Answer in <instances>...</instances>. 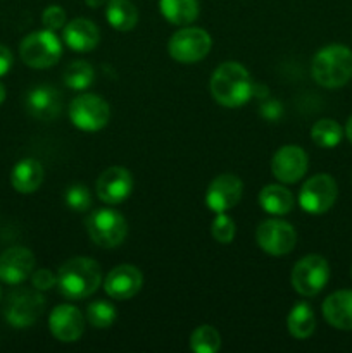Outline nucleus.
<instances>
[{"mask_svg":"<svg viewBox=\"0 0 352 353\" xmlns=\"http://www.w3.org/2000/svg\"><path fill=\"white\" fill-rule=\"evenodd\" d=\"M211 93L217 103L228 109L245 105L254 95L251 72L240 62H223L211 76Z\"/></svg>","mask_w":352,"mask_h":353,"instance_id":"obj_1","label":"nucleus"},{"mask_svg":"<svg viewBox=\"0 0 352 353\" xmlns=\"http://www.w3.org/2000/svg\"><path fill=\"white\" fill-rule=\"evenodd\" d=\"M102 283V269L95 261L86 257H72L59 268V292L69 300H83L99 290Z\"/></svg>","mask_w":352,"mask_h":353,"instance_id":"obj_2","label":"nucleus"},{"mask_svg":"<svg viewBox=\"0 0 352 353\" xmlns=\"http://www.w3.org/2000/svg\"><path fill=\"white\" fill-rule=\"evenodd\" d=\"M311 74L323 88H340L352 78V50L345 45H326L314 55Z\"/></svg>","mask_w":352,"mask_h":353,"instance_id":"obj_3","label":"nucleus"},{"mask_svg":"<svg viewBox=\"0 0 352 353\" xmlns=\"http://www.w3.org/2000/svg\"><path fill=\"white\" fill-rule=\"evenodd\" d=\"M19 55L26 65L33 69H47L59 62L62 43L54 31L41 30L24 37L19 45Z\"/></svg>","mask_w":352,"mask_h":353,"instance_id":"obj_4","label":"nucleus"},{"mask_svg":"<svg viewBox=\"0 0 352 353\" xmlns=\"http://www.w3.org/2000/svg\"><path fill=\"white\" fill-rule=\"evenodd\" d=\"M88 236L97 247L116 248L128 234V223L117 210L99 209L86 219Z\"/></svg>","mask_w":352,"mask_h":353,"instance_id":"obj_5","label":"nucleus"},{"mask_svg":"<svg viewBox=\"0 0 352 353\" xmlns=\"http://www.w3.org/2000/svg\"><path fill=\"white\" fill-rule=\"evenodd\" d=\"M69 117L78 130L86 131V133H95L109 123V103L99 95L81 93L69 105Z\"/></svg>","mask_w":352,"mask_h":353,"instance_id":"obj_6","label":"nucleus"},{"mask_svg":"<svg viewBox=\"0 0 352 353\" xmlns=\"http://www.w3.org/2000/svg\"><path fill=\"white\" fill-rule=\"evenodd\" d=\"M330 279V265L317 254L306 255L292 269V286L299 295L314 296L326 286Z\"/></svg>","mask_w":352,"mask_h":353,"instance_id":"obj_7","label":"nucleus"},{"mask_svg":"<svg viewBox=\"0 0 352 353\" xmlns=\"http://www.w3.org/2000/svg\"><path fill=\"white\" fill-rule=\"evenodd\" d=\"M213 47L211 34L202 28H183L176 31L168 43L169 55L182 64H193L199 62L209 54Z\"/></svg>","mask_w":352,"mask_h":353,"instance_id":"obj_8","label":"nucleus"},{"mask_svg":"<svg viewBox=\"0 0 352 353\" xmlns=\"http://www.w3.org/2000/svg\"><path fill=\"white\" fill-rule=\"evenodd\" d=\"M45 310V299L40 292L35 290H17L6 303V319L16 330L30 327L40 319Z\"/></svg>","mask_w":352,"mask_h":353,"instance_id":"obj_9","label":"nucleus"},{"mask_svg":"<svg viewBox=\"0 0 352 353\" xmlns=\"http://www.w3.org/2000/svg\"><path fill=\"white\" fill-rule=\"evenodd\" d=\"M337 195L338 188L335 179L330 174L321 172L304 183L299 193V203L306 212L320 216L333 207Z\"/></svg>","mask_w":352,"mask_h":353,"instance_id":"obj_10","label":"nucleus"},{"mask_svg":"<svg viewBox=\"0 0 352 353\" xmlns=\"http://www.w3.org/2000/svg\"><path fill=\"white\" fill-rule=\"evenodd\" d=\"M255 241L266 254L282 257L290 254L297 243L295 228L282 219H268L259 224L255 231Z\"/></svg>","mask_w":352,"mask_h":353,"instance_id":"obj_11","label":"nucleus"},{"mask_svg":"<svg viewBox=\"0 0 352 353\" xmlns=\"http://www.w3.org/2000/svg\"><path fill=\"white\" fill-rule=\"evenodd\" d=\"M309 168V157L304 148L297 145H285L280 148L271 161V171L278 181L292 185L304 178Z\"/></svg>","mask_w":352,"mask_h":353,"instance_id":"obj_12","label":"nucleus"},{"mask_svg":"<svg viewBox=\"0 0 352 353\" xmlns=\"http://www.w3.org/2000/svg\"><path fill=\"white\" fill-rule=\"evenodd\" d=\"M244 193V183L238 176L224 172L213 179L206 192V203L213 212H226L233 209L242 199Z\"/></svg>","mask_w":352,"mask_h":353,"instance_id":"obj_13","label":"nucleus"},{"mask_svg":"<svg viewBox=\"0 0 352 353\" xmlns=\"http://www.w3.org/2000/svg\"><path fill=\"white\" fill-rule=\"evenodd\" d=\"M97 196L109 205L124 202L133 190V178L130 171L119 165L106 169L97 179Z\"/></svg>","mask_w":352,"mask_h":353,"instance_id":"obj_14","label":"nucleus"},{"mask_svg":"<svg viewBox=\"0 0 352 353\" xmlns=\"http://www.w3.org/2000/svg\"><path fill=\"white\" fill-rule=\"evenodd\" d=\"M50 333L62 343H72L79 340L85 331V317L75 305L62 303L50 312L48 317Z\"/></svg>","mask_w":352,"mask_h":353,"instance_id":"obj_15","label":"nucleus"},{"mask_svg":"<svg viewBox=\"0 0 352 353\" xmlns=\"http://www.w3.org/2000/svg\"><path fill=\"white\" fill-rule=\"evenodd\" d=\"M35 271L33 252L24 247H12L0 255V281L21 285Z\"/></svg>","mask_w":352,"mask_h":353,"instance_id":"obj_16","label":"nucleus"},{"mask_svg":"<svg viewBox=\"0 0 352 353\" xmlns=\"http://www.w3.org/2000/svg\"><path fill=\"white\" fill-rule=\"evenodd\" d=\"M144 276L135 265L123 264L114 268L104 281V290L114 300H130L140 292Z\"/></svg>","mask_w":352,"mask_h":353,"instance_id":"obj_17","label":"nucleus"},{"mask_svg":"<svg viewBox=\"0 0 352 353\" xmlns=\"http://www.w3.org/2000/svg\"><path fill=\"white\" fill-rule=\"evenodd\" d=\"M26 110L40 121L57 119L62 110V97L50 85H38L26 95Z\"/></svg>","mask_w":352,"mask_h":353,"instance_id":"obj_18","label":"nucleus"},{"mask_svg":"<svg viewBox=\"0 0 352 353\" xmlns=\"http://www.w3.org/2000/svg\"><path fill=\"white\" fill-rule=\"evenodd\" d=\"M64 41L72 52H86L93 50L99 45L100 31L95 23L85 17L72 19L71 23H66L64 26Z\"/></svg>","mask_w":352,"mask_h":353,"instance_id":"obj_19","label":"nucleus"},{"mask_svg":"<svg viewBox=\"0 0 352 353\" xmlns=\"http://www.w3.org/2000/svg\"><path fill=\"white\" fill-rule=\"evenodd\" d=\"M323 316L335 330L352 331V290H338L323 302Z\"/></svg>","mask_w":352,"mask_h":353,"instance_id":"obj_20","label":"nucleus"},{"mask_svg":"<svg viewBox=\"0 0 352 353\" xmlns=\"http://www.w3.org/2000/svg\"><path fill=\"white\" fill-rule=\"evenodd\" d=\"M43 181V168L35 159H23L17 162L10 174V183L19 193H33Z\"/></svg>","mask_w":352,"mask_h":353,"instance_id":"obj_21","label":"nucleus"},{"mask_svg":"<svg viewBox=\"0 0 352 353\" xmlns=\"http://www.w3.org/2000/svg\"><path fill=\"white\" fill-rule=\"evenodd\" d=\"M166 21L175 26H188L199 17V0H159Z\"/></svg>","mask_w":352,"mask_h":353,"instance_id":"obj_22","label":"nucleus"},{"mask_svg":"<svg viewBox=\"0 0 352 353\" xmlns=\"http://www.w3.org/2000/svg\"><path fill=\"white\" fill-rule=\"evenodd\" d=\"M259 205L273 216H285L293 209V195L282 185H268L259 193Z\"/></svg>","mask_w":352,"mask_h":353,"instance_id":"obj_23","label":"nucleus"},{"mask_svg":"<svg viewBox=\"0 0 352 353\" xmlns=\"http://www.w3.org/2000/svg\"><path fill=\"white\" fill-rule=\"evenodd\" d=\"M106 19L114 30L130 31L138 23V10L130 0H109L106 7Z\"/></svg>","mask_w":352,"mask_h":353,"instance_id":"obj_24","label":"nucleus"},{"mask_svg":"<svg viewBox=\"0 0 352 353\" xmlns=\"http://www.w3.org/2000/svg\"><path fill=\"white\" fill-rule=\"evenodd\" d=\"M286 327L290 334L297 340H307L316 330V317H314L313 309L309 303L300 302L290 310L286 317Z\"/></svg>","mask_w":352,"mask_h":353,"instance_id":"obj_25","label":"nucleus"},{"mask_svg":"<svg viewBox=\"0 0 352 353\" xmlns=\"http://www.w3.org/2000/svg\"><path fill=\"white\" fill-rule=\"evenodd\" d=\"M342 137V126L333 119H320L311 130V138L321 148H335L340 143Z\"/></svg>","mask_w":352,"mask_h":353,"instance_id":"obj_26","label":"nucleus"},{"mask_svg":"<svg viewBox=\"0 0 352 353\" xmlns=\"http://www.w3.org/2000/svg\"><path fill=\"white\" fill-rule=\"evenodd\" d=\"M64 83L71 90H86L93 83V68L86 61H75L66 68Z\"/></svg>","mask_w":352,"mask_h":353,"instance_id":"obj_27","label":"nucleus"},{"mask_svg":"<svg viewBox=\"0 0 352 353\" xmlns=\"http://www.w3.org/2000/svg\"><path fill=\"white\" fill-rule=\"evenodd\" d=\"M190 348L195 353H216L221 348V336L213 326H199L190 336Z\"/></svg>","mask_w":352,"mask_h":353,"instance_id":"obj_28","label":"nucleus"},{"mask_svg":"<svg viewBox=\"0 0 352 353\" xmlns=\"http://www.w3.org/2000/svg\"><path fill=\"white\" fill-rule=\"evenodd\" d=\"M86 319H88L90 326L97 327V330H106V327L113 326V323L116 321V309L102 300L93 302L86 309Z\"/></svg>","mask_w":352,"mask_h":353,"instance_id":"obj_29","label":"nucleus"},{"mask_svg":"<svg viewBox=\"0 0 352 353\" xmlns=\"http://www.w3.org/2000/svg\"><path fill=\"white\" fill-rule=\"evenodd\" d=\"M66 205L76 212H85L92 207V195L85 185H72L64 193Z\"/></svg>","mask_w":352,"mask_h":353,"instance_id":"obj_30","label":"nucleus"},{"mask_svg":"<svg viewBox=\"0 0 352 353\" xmlns=\"http://www.w3.org/2000/svg\"><path fill=\"white\" fill-rule=\"evenodd\" d=\"M211 233L217 243H231L235 238V221L226 212H219L211 224Z\"/></svg>","mask_w":352,"mask_h":353,"instance_id":"obj_31","label":"nucleus"},{"mask_svg":"<svg viewBox=\"0 0 352 353\" xmlns=\"http://www.w3.org/2000/svg\"><path fill=\"white\" fill-rule=\"evenodd\" d=\"M41 23L50 31L61 30L66 26V10L61 6H48L41 14Z\"/></svg>","mask_w":352,"mask_h":353,"instance_id":"obj_32","label":"nucleus"},{"mask_svg":"<svg viewBox=\"0 0 352 353\" xmlns=\"http://www.w3.org/2000/svg\"><path fill=\"white\" fill-rule=\"evenodd\" d=\"M31 283H33V288L38 290V292H47L52 286L57 285V278L48 269H38L31 274Z\"/></svg>","mask_w":352,"mask_h":353,"instance_id":"obj_33","label":"nucleus"},{"mask_svg":"<svg viewBox=\"0 0 352 353\" xmlns=\"http://www.w3.org/2000/svg\"><path fill=\"white\" fill-rule=\"evenodd\" d=\"M10 68H12V52L6 45H0V78L7 74Z\"/></svg>","mask_w":352,"mask_h":353,"instance_id":"obj_34","label":"nucleus"},{"mask_svg":"<svg viewBox=\"0 0 352 353\" xmlns=\"http://www.w3.org/2000/svg\"><path fill=\"white\" fill-rule=\"evenodd\" d=\"M106 2L107 0H85L86 6L92 7V9H99V7H102Z\"/></svg>","mask_w":352,"mask_h":353,"instance_id":"obj_35","label":"nucleus"},{"mask_svg":"<svg viewBox=\"0 0 352 353\" xmlns=\"http://www.w3.org/2000/svg\"><path fill=\"white\" fill-rule=\"evenodd\" d=\"M345 134H347L349 141H351V143H352V116L349 117L347 124H345Z\"/></svg>","mask_w":352,"mask_h":353,"instance_id":"obj_36","label":"nucleus"},{"mask_svg":"<svg viewBox=\"0 0 352 353\" xmlns=\"http://www.w3.org/2000/svg\"><path fill=\"white\" fill-rule=\"evenodd\" d=\"M6 86H3V83H0V105L3 103V100H6Z\"/></svg>","mask_w":352,"mask_h":353,"instance_id":"obj_37","label":"nucleus"},{"mask_svg":"<svg viewBox=\"0 0 352 353\" xmlns=\"http://www.w3.org/2000/svg\"><path fill=\"white\" fill-rule=\"evenodd\" d=\"M0 300H2V290H0Z\"/></svg>","mask_w":352,"mask_h":353,"instance_id":"obj_38","label":"nucleus"},{"mask_svg":"<svg viewBox=\"0 0 352 353\" xmlns=\"http://www.w3.org/2000/svg\"><path fill=\"white\" fill-rule=\"evenodd\" d=\"M351 274H352V271H351Z\"/></svg>","mask_w":352,"mask_h":353,"instance_id":"obj_39","label":"nucleus"}]
</instances>
